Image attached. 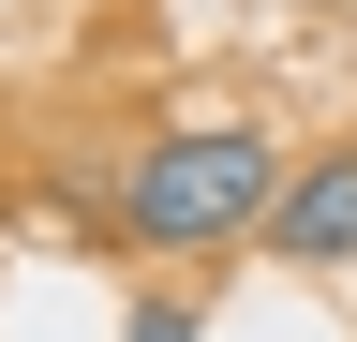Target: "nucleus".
Wrapping results in <instances>:
<instances>
[{
	"instance_id": "obj_1",
	"label": "nucleus",
	"mask_w": 357,
	"mask_h": 342,
	"mask_svg": "<svg viewBox=\"0 0 357 342\" xmlns=\"http://www.w3.org/2000/svg\"><path fill=\"white\" fill-rule=\"evenodd\" d=\"M298 149L253 134V119H178L119 164V238L134 253H223V238H268V208H283Z\"/></svg>"
},
{
	"instance_id": "obj_3",
	"label": "nucleus",
	"mask_w": 357,
	"mask_h": 342,
	"mask_svg": "<svg viewBox=\"0 0 357 342\" xmlns=\"http://www.w3.org/2000/svg\"><path fill=\"white\" fill-rule=\"evenodd\" d=\"M119 342H194V297H149V313H134Z\"/></svg>"
},
{
	"instance_id": "obj_2",
	"label": "nucleus",
	"mask_w": 357,
	"mask_h": 342,
	"mask_svg": "<svg viewBox=\"0 0 357 342\" xmlns=\"http://www.w3.org/2000/svg\"><path fill=\"white\" fill-rule=\"evenodd\" d=\"M268 253L283 268H357V149H298L283 208H268Z\"/></svg>"
}]
</instances>
